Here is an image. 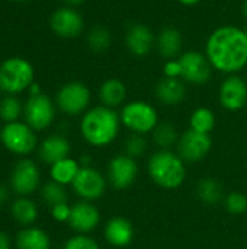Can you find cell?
I'll return each mask as SVG.
<instances>
[{
    "label": "cell",
    "instance_id": "484cf974",
    "mask_svg": "<svg viewBox=\"0 0 247 249\" xmlns=\"http://www.w3.org/2000/svg\"><path fill=\"white\" fill-rule=\"evenodd\" d=\"M197 196L205 206H218L224 201V187L215 178H202L197 185Z\"/></svg>",
    "mask_w": 247,
    "mask_h": 249
},
{
    "label": "cell",
    "instance_id": "f546056e",
    "mask_svg": "<svg viewBox=\"0 0 247 249\" xmlns=\"http://www.w3.org/2000/svg\"><path fill=\"white\" fill-rule=\"evenodd\" d=\"M87 45L92 51L95 53H103L106 51L111 44H112V34L111 31L103 26V25H96L93 26L86 36Z\"/></svg>",
    "mask_w": 247,
    "mask_h": 249
},
{
    "label": "cell",
    "instance_id": "9c48e42d",
    "mask_svg": "<svg viewBox=\"0 0 247 249\" xmlns=\"http://www.w3.org/2000/svg\"><path fill=\"white\" fill-rule=\"evenodd\" d=\"M57 115V105L48 95L41 93L36 96H28L23 102V121L36 133L48 130Z\"/></svg>",
    "mask_w": 247,
    "mask_h": 249
},
{
    "label": "cell",
    "instance_id": "5bb4252c",
    "mask_svg": "<svg viewBox=\"0 0 247 249\" xmlns=\"http://www.w3.org/2000/svg\"><path fill=\"white\" fill-rule=\"evenodd\" d=\"M49 28L57 36L71 39L82 34L84 28V20L80 12L74 7L61 6L52 12L49 18Z\"/></svg>",
    "mask_w": 247,
    "mask_h": 249
},
{
    "label": "cell",
    "instance_id": "7c38bea8",
    "mask_svg": "<svg viewBox=\"0 0 247 249\" xmlns=\"http://www.w3.org/2000/svg\"><path fill=\"white\" fill-rule=\"evenodd\" d=\"M213 149V139L210 134H202L194 130H186L181 134L176 144V153L186 163H197L204 160Z\"/></svg>",
    "mask_w": 247,
    "mask_h": 249
},
{
    "label": "cell",
    "instance_id": "f6af8a7d",
    "mask_svg": "<svg viewBox=\"0 0 247 249\" xmlns=\"http://www.w3.org/2000/svg\"><path fill=\"white\" fill-rule=\"evenodd\" d=\"M245 32H246V36H247V28H246V29H245Z\"/></svg>",
    "mask_w": 247,
    "mask_h": 249
},
{
    "label": "cell",
    "instance_id": "52a82bcc",
    "mask_svg": "<svg viewBox=\"0 0 247 249\" xmlns=\"http://www.w3.org/2000/svg\"><path fill=\"white\" fill-rule=\"evenodd\" d=\"M42 187L39 165L31 158H20L10 171L9 188L16 197H31Z\"/></svg>",
    "mask_w": 247,
    "mask_h": 249
},
{
    "label": "cell",
    "instance_id": "ac0fdd59",
    "mask_svg": "<svg viewBox=\"0 0 247 249\" xmlns=\"http://www.w3.org/2000/svg\"><path fill=\"white\" fill-rule=\"evenodd\" d=\"M134 236L135 231L132 223L122 216L111 217L103 226V239L114 248L128 247L134 241Z\"/></svg>",
    "mask_w": 247,
    "mask_h": 249
},
{
    "label": "cell",
    "instance_id": "7402d4cb",
    "mask_svg": "<svg viewBox=\"0 0 247 249\" xmlns=\"http://www.w3.org/2000/svg\"><path fill=\"white\" fill-rule=\"evenodd\" d=\"M156 47L159 54L165 60L179 58L183 47V38L181 31L173 26L163 28L156 38Z\"/></svg>",
    "mask_w": 247,
    "mask_h": 249
},
{
    "label": "cell",
    "instance_id": "60d3db41",
    "mask_svg": "<svg viewBox=\"0 0 247 249\" xmlns=\"http://www.w3.org/2000/svg\"><path fill=\"white\" fill-rule=\"evenodd\" d=\"M178 1L182 3V4H185V6H194V4L199 3L201 0H178Z\"/></svg>",
    "mask_w": 247,
    "mask_h": 249
},
{
    "label": "cell",
    "instance_id": "e575fe53",
    "mask_svg": "<svg viewBox=\"0 0 247 249\" xmlns=\"http://www.w3.org/2000/svg\"><path fill=\"white\" fill-rule=\"evenodd\" d=\"M51 217L52 220H55L57 223H68L70 216H71V206L67 203H60L54 207L49 209Z\"/></svg>",
    "mask_w": 247,
    "mask_h": 249
},
{
    "label": "cell",
    "instance_id": "ab89813d",
    "mask_svg": "<svg viewBox=\"0 0 247 249\" xmlns=\"http://www.w3.org/2000/svg\"><path fill=\"white\" fill-rule=\"evenodd\" d=\"M66 3V6H71V7H76V6H80L82 3H84V0H63Z\"/></svg>",
    "mask_w": 247,
    "mask_h": 249
},
{
    "label": "cell",
    "instance_id": "5b68a950",
    "mask_svg": "<svg viewBox=\"0 0 247 249\" xmlns=\"http://www.w3.org/2000/svg\"><path fill=\"white\" fill-rule=\"evenodd\" d=\"M0 143L9 153L20 159L36 152L39 140L36 131L32 130L25 121H15L3 124L0 128Z\"/></svg>",
    "mask_w": 247,
    "mask_h": 249
},
{
    "label": "cell",
    "instance_id": "7a4b0ae2",
    "mask_svg": "<svg viewBox=\"0 0 247 249\" xmlns=\"http://www.w3.org/2000/svg\"><path fill=\"white\" fill-rule=\"evenodd\" d=\"M121 127L119 114L103 105L89 108L80 120V134L83 140L95 149H103L112 144Z\"/></svg>",
    "mask_w": 247,
    "mask_h": 249
},
{
    "label": "cell",
    "instance_id": "cb8c5ba5",
    "mask_svg": "<svg viewBox=\"0 0 247 249\" xmlns=\"http://www.w3.org/2000/svg\"><path fill=\"white\" fill-rule=\"evenodd\" d=\"M99 99L103 107L116 109L127 99V86L115 77L106 79L99 88Z\"/></svg>",
    "mask_w": 247,
    "mask_h": 249
},
{
    "label": "cell",
    "instance_id": "277c9868",
    "mask_svg": "<svg viewBox=\"0 0 247 249\" xmlns=\"http://www.w3.org/2000/svg\"><path fill=\"white\" fill-rule=\"evenodd\" d=\"M35 82V70L23 57H9L0 64V86L4 95H20Z\"/></svg>",
    "mask_w": 247,
    "mask_h": 249
},
{
    "label": "cell",
    "instance_id": "2e32d148",
    "mask_svg": "<svg viewBox=\"0 0 247 249\" xmlns=\"http://www.w3.org/2000/svg\"><path fill=\"white\" fill-rule=\"evenodd\" d=\"M218 99L226 111H240L247 104V83L237 74H229L220 86Z\"/></svg>",
    "mask_w": 247,
    "mask_h": 249
},
{
    "label": "cell",
    "instance_id": "e0dca14e",
    "mask_svg": "<svg viewBox=\"0 0 247 249\" xmlns=\"http://www.w3.org/2000/svg\"><path fill=\"white\" fill-rule=\"evenodd\" d=\"M70 153H71V143L63 134L45 136L39 142L38 149H36L38 159L48 166L54 165L55 162H58L61 159L68 158Z\"/></svg>",
    "mask_w": 247,
    "mask_h": 249
},
{
    "label": "cell",
    "instance_id": "d6986e66",
    "mask_svg": "<svg viewBox=\"0 0 247 249\" xmlns=\"http://www.w3.org/2000/svg\"><path fill=\"white\" fill-rule=\"evenodd\" d=\"M156 44V36L153 31L144 23H134L125 34V45L128 51L135 57H144Z\"/></svg>",
    "mask_w": 247,
    "mask_h": 249
},
{
    "label": "cell",
    "instance_id": "836d02e7",
    "mask_svg": "<svg viewBox=\"0 0 247 249\" xmlns=\"http://www.w3.org/2000/svg\"><path fill=\"white\" fill-rule=\"evenodd\" d=\"M63 249H100L98 241L92 238L90 235H82L76 233L71 238L66 241L63 245Z\"/></svg>",
    "mask_w": 247,
    "mask_h": 249
},
{
    "label": "cell",
    "instance_id": "8992f818",
    "mask_svg": "<svg viewBox=\"0 0 247 249\" xmlns=\"http://www.w3.org/2000/svg\"><path fill=\"white\" fill-rule=\"evenodd\" d=\"M121 124L132 134L147 136L154 131L159 121L157 109L146 101H131L122 105Z\"/></svg>",
    "mask_w": 247,
    "mask_h": 249
},
{
    "label": "cell",
    "instance_id": "d590c367",
    "mask_svg": "<svg viewBox=\"0 0 247 249\" xmlns=\"http://www.w3.org/2000/svg\"><path fill=\"white\" fill-rule=\"evenodd\" d=\"M163 74H165V77L181 79V74H182V67H181L179 58L166 60V63H165V66H163Z\"/></svg>",
    "mask_w": 247,
    "mask_h": 249
},
{
    "label": "cell",
    "instance_id": "74e56055",
    "mask_svg": "<svg viewBox=\"0 0 247 249\" xmlns=\"http://www.w3.org/2000/svg\"><path fill=\"white\" fill-rule=\"evenodd\" d=\"M10 188L9 187H6V185H0V206H3L7 200H9V197H10Z\"/></svg>",
    "mask_w": 247,
    "mask_h": 249
},
{
    "label": "cell",
    "instance_id": "d6a6232c",
    "mask_svg": "<svg viewBox=\"0 0 247 249\" xmlns=\"http://www.w3.org/2000/svg\"><path fill=\"white\" fill-rule=\"evenodd\" d=\"M226 210L233 216H242L247 212V196L242 191H231L223 201Z\"/></svg>",
    "mask_w": 247,
    "mask_h": 249
},
{
    "label": "cell",
    "instance_id": "4dcf8cb0",
    "mask_svg": "<svg viewBox=\"0 0 247 249\" xmlns=\"http://www.w3.org/2000/svg\"><path fill=\"white\" fill-rule=\"evenodd\" d=\"M39 196L41 200L44 201L45 206H48L49 209L60 204V203H67V190L64 185H60L54 181H47L45 184H42V187L39 188Z\"/></svg>",
    "mask_w": 247,
    "mask_h": 249
},
{
    "label": "cell",
    "instance_id": "f1b7e54d",
    "mask_svg": "<svg viewBox=\"0 0 247 249\" xmlns=\"http://www.w3.org/2000/svg\"><path fill=\"white\" fill-rule=\"evenodd\" d=\"M215 127V115L210 108L199 107L189 117V128L202 134H210Z\"/></svg>",
    "mask_w": 247,
    "mask_h": 249
},
{
    "label": "cell",
    "instance_id": "6da1fadb",
    "mask_svg": "<svg viewBox=\"0 0 247 249\" xmlns=\"http://www.w3.org/2000/svg\"><path fill=\"white\" fill-rule=\"evenodd\" d=\"M205 55L213 69L236 74L247 64V36L245 29L224 25L213 31L205 44Z\"/></svg>",
    "mask_w": 247,
    "mask_h": 249
},
{
    "label": "cell",
    "instance_id": "30bf717a",
    "mask_svg": "<svg viewBox=\"0 0 247 249\" xmlns=\"http://www.w3.org/2000/svg\"><path fill=\"white\" fill-rule=\"evenodd\" d=\"M108 185V179L100 171L93 166H84L80 168L71 188L80 200L93 203L105 196Z\"/></svg>",
    "mask_w": 247,
    "mask_h": 249
},
{
    "label": "cell",
    "instance_id": "f35d334b",
    "mask_svg": "<svg viewBox=\"0 0 247 249\" xmlns=\"http://www.w3.org/2000/svg\"><path fill=\"white\" fill-rule=\"evenodd\" d=\"M26 92H28V96H36V95H41L42 93V89H41V86L36 82H33Z\"/></svg>",
    "mask_w": 247,
    "mask_h": 249
},
{
    "label": "cell",
    "instance_id": "9a60e30c",
    "mask_svg": "<svg viewBox=\"0 0 247 249\" xmlns=\"http://www.w3.org/2000/svg\"><path fill=\"white\" fill-rule=\"evenodd\" d=\"M100 225V212L92 201L79 200L71 206L68 226L82 235H89Z\"/></svg>",
    "mask_w": 247,
    "mask_h": 249
},
{
    "label": "cell",
    "instance_id": "44dd1931",
    "mask_svg": "<svg viewBox=\"0 0 247 249\" xmlns=\"http://www.w3.org/2000/svg\"><path fill=\"white\" fill-rule=\"evenodd\" d=\"M156 98L169 107L179 105L186 98V86L182 79L162 77L156 85Z\"/></svg>",
    "mask_w": 247,
    "mask_h": 249
},
{
    "label": "cell",
    "instance_id": "8fae6325",
    "mask_svg": "<svg viewBox=\"0 0 247 249\" xmlns=\"http://www.w3.org/2000/svg\"><path fill=\"white\" fill-rule=\"evenodd\" d=\"M138 174H140V168L137 160L127 156L125 153H119L114 156L106 168L108 184L116 191H124L132 187L138 178Z\"/></svg>",
    "mask_w": 247,
    "mask_h": 249
},
{
    "label": "cell",
    "instance_id": "4316f807",
    "mask_svg": "<svg viewBox=\"0 0 247 249\" xmlns=\"http://www.w3.org/2000/svg\"><path fill=\"white\" fill-rule=\"evenodd\" d=\"M151 136L159 150H172L173 147H176L179 137H181L178 133V128L169 121L159 123L154 131L151 133Z\"/></svg>",
    "mask_w": 247,
    "mask_h": 249
},
{
    "label": "cell",
    "instance_id": "7bdbcfd3",
    "mask_svg": "<svg viewBox=\"0 0 247 249\" xmlns=\"http://www.w3.org/2000/svg\"><path fill=\"white\" fill-rule=\"evenodd\" d=\"M243 12H245V16H246V19H247V0H246V3H245V7H243Z\"/></svg>",
    "mask_w": 247,
    "mask_h": 249
},
{
    "label": "cell",
    "instance_id": "ffe728a7",
    "mask_svg": "<svg viewBox=\"0 0 247 249\" xmlns=\"http://www.w3.org/2000/svg\"><path fill=\"white\" fill-rule=\"evenodd\" d=\"M9 213L16 225H19L20 228H26L36 223L39 209L31 197H15L10 201Z\"/></svg>",
    "mask_w": 247,
    "mask_h": 249
},
{
    "label": "cell",
    "instance_id": "83f0119b",
    "mask_svg": "<svg viewBox=\"0 0 247 249\" xmlns=\"http://www.w3.org/2000/svg\"><path fill=\"white\" fill-rule=\"evenodd\" d=\"M23 117V102L17 95H4L0 99V120L3 124L20 121Z\"/></svg>",
    "mask_w": 247,
    "mask_h": 249
},
{
    "label": "cell",
    "instance_id": "1f68e13d",
    "mask_svg": "<svg viewBox=\"0 0 247 249\" xmlns=\"http://www.w3.org/2000/svg\"><path fill=\"white\" fill-rule=\"evenodd\" d=\"M147 146L148 144H147L146 136L131 133L124 142V153L137 160L138 158H141L147 152Z\"/></svg>",
    "mask_w": 247,
    "mask_h": 249
},
{
    "label": "cell",
    "instance_id": "3957f363",
    "mask_svg": "<svg viewBox=\"0 0 247 249\" xmlns=\"http://www.w3.org/2000/svg\"><path fill=\"white\" fill-rule=\"evenodd\" d=\"M150 179L163 190H178L188 177L186 162L173 150H157L147 160Z\"/></svg>",
    "mask_w": 247,
    "mask_h": 249
},
{
    "label": "cell",
    "instance_id": "603a6c76",
    "mask_svg": "<svg viewBox=\"0 0 247 249\" xmlns=\"http://www.w3.org/2000/svg\"><path fill=\"white\" fill-rule=\"evenodd\" d=\"M15 248L16 249H49L51 238L49 235L38 226L20 228L15 235Z\"/></svg>",
    "mask_w": 247,
    "mask_h": 249
},
{
    "label": "cell",
    "instance_id": "4fadbf2b",
    "mask_svg": "<svg viewBox=\"0 0 247 249\" xmlns=\"http://www.w3.org/2000/svg\"><path fill=\"white\" fill-rule=\"evenodd\" d=\"M179 63L182 67L181 79L191 85H205L213 74V66L208 57L199 51H188L181 54Z\"/></svg>",
    "mask_w": 247,
    "mask_h": 249
},
{
    "label": "cell",
    "instance_id": "d4e9b609",
    "mask_svg": "<svg viewBox=\"0 0 247 249\" xmlns=\"http://www.w3.org/2000/svg\"><path fill=\"white\" fill-rule=\"evenodd\" d=\"M80 163H79V159H74L71 156L66 158V159H61L58 162H55L54 165L49 166V179L60 184V185H64V187H71V184L74 182L79 171H80Z\"/></svg>",
    "mask_w": 247,
    "mask_h": 249
},
{
    "label": "cell",
    "instance_id": "8d00e7d4",
    "mask_svg": "<svg viewBox=\"0 0 247 249\" xmlns=\"http://www.w3.org/2000/svg\"><path fill=\"white\" fill-rule=\"evenodd\" d=\"M10 247H12V242H10L9 235L0 231V249H10Z\"/></svg>",
    "mask_w": 247,
    "mask_h": 249
},
{
    "label": "cell",
    "instance_id": "b9f144b4",
    "mask_svg": "<svg viewBox=\"0 0 247 249\" xmlns=\"http://www.w3.org/2000/svg\"><path fill=\"white\" fill-rule=\"evenodd\" d=\"M10 1H15V3H28L31 0H10Z\"/></svg>",
    "mask_w": 247,
    "mask_h": 249
},
{
    "label": "cell",
    "instance_id": "ba28073f",
    "mask_svg": "<svg viewBox=\"0 0 247 249\" xmlns=\"http://www.w3.org/2000/svg\"><path fill=\"white\" fill-rule=\"evenodd\" d=\"M92 101V92L90 89L79 80H71L64 83L57 95H55V105L57 109L68 117H77L83 115Z\"/></svg>",
    "mask_w": 247,
    "mask_h": 249
},
{
    "label": "cell",
    "instance_id": "ee69618b",
    "mask_svg": "<svg viewBox=\"0 0 247 249\" xmlns=\"http://www.w3.org/2000/svg\"><path fill=\"white\" fill-rule=\"evenodd\" d=\"M3 98V90H1V86H0V99Z\"/></svg>",
    "mask_w": 247,
    "mask_h": 249
}]
</instances>
